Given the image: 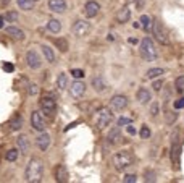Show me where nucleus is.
Listing matches in <instances>:
<instances>
[{"label": "nucleus", "instance_id": "1", "mask_svg": "<svg viewBox=\"0 0 184 183\" xmlns=\"http://www.w3.org/2000/svg\"><path fill=\"white\" fill-rule=\"evenodd\" d=\"M44 177V162L37 157H32L26 165V172H24V178L29 183H39L42 181Z\"/></svg>", "mask_w": 184, "mask_h": 183}, {"label": "nucleus", "instance_id": "2", "mask_svg": "<svg viewBox=\"0 0 184 183\" xmlns=\"http://www.w3.org/2000/svg\"><path fill=\"white\" fill-rule=\"evenodd\" d=\"M139 54L145 62H155L157 57H158V50L155 47V44L152 42V39L145 37V39H142L141 44H139Z\"/></svg>", "mask_w": 184, "mask_h": 183}, {"label": "nucleus", "instance_id": "3", "mask_svg": "<svg viewBox=\"0 0 184 183\" xmlns=\"http://www.w3.org/2000/svg\"><path fill=\"white\" fill-rule=\"evenodd\" d=\"M133 164H134V157L128 151H120L113 156V165L118 172H123V170L129 169Z\"/></svg>", "mask_w": 184, "mask_h": 183}, {"label": "nucleus", "instance_id": "4", "mask_svg": "<svg viewBox=\"0 0 184 183\" xmlns=\"http://www.w3.org/2000/svg\"><path fill=\"white\" fill-rule=\"evenodd\" d=\"M94 122H95V127L97 128H107L108 125H110L113 122V113L108 107H102L99 109V110L95 112V117H94Z\"/></svg>", "mask_w": 184, "mask_h": 183}, {"label": "nucleus", "instance_id": "5", "mask_svg": "<svg viewBox=\"0 0 184 183\" xmlns=\"http://www.w3.org/2000/svg\"><path fill=\"white\" fill-rule=\"evenodd\" d=\"M152 32L155 39L160 42V44H170V36H168V31L162 21L158 20H153V25H152Z\"/></svg>", "mask_w": 184, "mask_h": 183}, {"label": "nucleus", "instance_id": "6", "mask_svg": "<svg viewBox=\"0 0 184 183\" xmlns=\"http://www.w3.org/2000/svg\"><path fill=\"white\" fill-rule=\"evenodd\" d=\"M171 162L176 169H179V157H181V144H179V133L175 131L171 136Z\"/></svg>", "mask_w": 184, "mask_h": 183}, {"label": "nucleus", "instance_id": "7", "mask_svg": "<svg viewBox=\"0 0 184 183\" xmlns=\"http://www.w3.org/2000/svg\"><path fill=\"white\" fill-rule=\"evenodd\" d=\"M71 31H73V34L76 37H84V36H87L89 31H90V23L86 21V20H78L73 25Z\"/></svg>", "mask_w": 184, "mask_h": 183}, {"label": "nucleus", "instance_id": "8", "mask_svg": "<svg viewBox=\"0 0 184 183\" xmlns=\"http://www.w3.org/2000/svg\"><path fill=\"white\" fill-rule=\"evenodd\" d=\"M41 109H42V112L45 113V115L52 117V115L55 113V110H57V102H55V99H52L50 96H44L42 99H41Z\"/></svg>", "mask_w": 184, "mask_h": 183}, {"label": "nucleus", "instance_id": "9", "mask_svg": "<svg viewBox=\"0 0 184 183\" xmlns=\"http://www.w3.org/2000/svg\"><path fill=\"white\" fill-rule=\"evenodd\" d=\"M110 107H112V110H115V112L124 110V109L128 107V97L123 96V94L113 96L112 99H110Z\"/></svg>", "mask_w": 184, "mask_h": 183}, {"label": "nucleus", "instance_id": "10", "mask_svg": "<svg viewBox=\"0 0 184 183\" xmlns=\"http://www.w3.org/2000/svg\"><path fill=\"white\" fill-rule=\"evenodd\" d=\"M26 63L31 70H39L41 65H42V60H41V57L37 55L36 50H28L26 52Z\"/></svg>", "mask_w": 184, "mask_h": 183}, {"label": "nucleus", "instance_id": "11", "mask_svg": "<svg viewBox=\"0 0 184 183\" xmlns=\"http://www.w3.org/2000/svg\"><path fill=\"white\" fill-rule=\"evenodd\" d=\"M31 127L39 131V133H42V131H45V122H44V117H42V113L36 110V112H32L31 113Z\"/></svg>", "mask_w": 184, "mask_h": 183}, {"label": "nucleus", "instance_id": "12", "mask_svg": "<svg viewBox=\"0 0 184 183\" xmlns=\"http://www.w3.org/2000/svg\"><path fill=\"white\" fill-rule=\"evenodd\" d=\"M70 94L74 97V99H81V97L86 94V84L83 81H79V79L73 81L71 86H70Z\"/></svg>", "mask_w": 184, "mask_h": 183}, {"label": "nucleus", "instance_id": "13", "mask_svg": "<svg viewBox=\"0 0 184 183\" xmlns=\"http://www.w3.org/2000/svg\"><path fill=\"white\" fill-rule=\"evenodd\" d=\"M99 11H100V3L95 2V0H89V2L84 5V15L87 16V18H94V16L99 15Z\"/></svg>", "mask_w": 184, "mask_h": 183}, {"label": "nucleus", "instance_id": "14", "mask_svg": "<svg viewBox=\"0 0 184 183\" xmlns=\"http://www.w3.org/2000/svg\"><path fill=\"white\" fill-rule=\"evenodd\" d=\"M68 5L65 0H49V10L53 13H65Z\"/></svg>", "mask_w": 184, "mask_h": 183}, {"label": "nucleus", "instance_id": "15", "mask_svg": "<svg viewBox=\"0 0 184 183\" xmlns=\"http://www.w3.org/2000/svg\"><path fill=\"white\" fill-rule=\"evenodd\" d=\"M50 141H52L50 135H49V133H45V131H42V133L37 136L36 144H37V147H39L41 151H47V149H49V146H50Z\"/></svg>", "mask_w": 184, "mask_h": 183}, {"label": "nucleus", "instance_id": "16", "mask_svg": "<svg viewBox=\"0 0 184 183\" xmlns=\"http://www.w3.org/2000/svg\"><path fill=\"white\" fill-rule=\"evenodd\" d=\"M136 97H137V101H139V104L147 105V104H150V101H152V93L147 88H139Z\"/></svg>", "mask_w": 184, "mask_h": 183}, {"label": "nucleus", "instance_id": "17", "mask_svg": "<svg viewBox=\"0 0 184 183\" xmlns=\"http://www.w3.org/2000/svg\"><path fill=\"white\" fill-rule=\"evenodd\" d=\"M121 139H123V136H121V130H120V127H113L110 131H108L107 141L110 143V144H116V143H120Z\"/></svg>", "mask_w": 184, "mask_h": 183}, {"label": "nucleus", "instance_id": "18", "mask_svg": "<svg viewBox=\"0 0 184 183\" xmlns=\"http://www.w3.org/2000/svg\"><path fill=\"white\" fill-rule=\"evenodd\" d=\"M92 88H94V91H95V93H105V91H107V83L105 81H103V78L102 76H94V78H92Z\"/></svg>", "mask_w": 184, "mask_h": 183}, {"label": "nucleus", "instance_id": "19", "mask_svg": "<svg viewBox=\"0 0 184 183\" xmlns=\"http://www.w3.org/2000/svg\"><path fill=\"white\" fill-rule=\"evenodd\" d=\"M5 32L8 34V36H11L13 39H18V41H23L26 36H24V31L20 29L18 26H7L5 28Z\"/></svg>", "mask_w": 184, "mask_h": 183}, {"label": "nucleus", "instance_id": "20", "mask_svg": "<svg viewBox=\"0 0 184 183\" xmlns=\"http://www.w3.org/2000/svg\"><path fill=\"white\" fill-rule=\"evenodd\" d=\"M16 144H18V149H20L21 154H28V152H29V141H28L26 136H18Z\"/></svg>", "mask_w": 184, "mask_h": 183}, {"label": "nucleus", "instance_id": "21", "mask_svg": "<svg viewBox=\"0 0 184 183\" xmlns=\"http://www.w3.org/2000/svg\"><path fill=\"white\" fill-rule=\"evenodd\" d=\"M129 18H131V10L128 8V7H123L121 10L118 11V15H116V20H118V23H128L129 21Z\"/></svg>", "mask_w": 184, "mask_h": 183}, {"label": "nucleus", "instance_id": "22", "mask_svg": "<svg viewBox=\"0 0 184 183\" xmlns=\"http://www.w3.org/2000/svg\"><path fill=\"white\" fill-rule=\"evenodd\" d=\"M42 54H44V59L49 62V63H55V54H53V49L49 47V45H42Z\"/></svg>", "mask_w": 184, "mask_h": 183}, {"label": "nucleus", "instance_id": "23", "mask_svg": "<svg viewBox=\"0 0 184 183\" xmlns=\"http://www.w3.org/2000/svg\"><path fill=\"white\" fill-rule=\"evenodd\" d=\"M23 128V118L20 115H15L10 120V131H20Z\"/></svg>", "mask_w": 184, "mask_h": 183}, {"label": "nucleus", "instance_id": "24", "mask_svg": "<svg viewBox=\"0 0 184 183\" xmlns=\"http://www.w3.org/2000/svg\"><path fill=\"white\" fill-rule=\"evenodd\" d=\"M55 175H57V181H66L68 180V172H66V167L65 165H58V169L55 170Z\"/></svg>", "mask_w": 184, "mask_h": 183}, {"label": "nucleus", "instance_id": "25", "mask_svg": "<svg viewBox=\"0 0 184 183\" xmlns=\"http://www.w3.org/2000/svg\"><path fill=\"white\" fill-rule=\"evenodd\" d=\"M47 28H49V31H50V32L58 34V32L61 31V21H60V20H55V18H52V20L49 21Z\"/></svg>", "mask_w": 184, "mask_h": 183}, {"label": "nucleus", "instance_id": "26", "mask_svg": "<svg viewBox=\"0 0 184 183\" xmlns=\"http://www.w3.org/2000/svg\"><path fill=\"white\" fill-rule=\"evenodd\" d=\"M139 23H141V26L144 28V31H152L153 20H152L149 15H142V16H141V20H139Z\"/></svg>", "mask_w": 184, "mask_h": 183}, {"label": "nucleus", "instance_id": "27", "mask_svg": "<svg viewBox=\"0 0 184 183\" xmlns=\"http://www.w3.org/2000/svg\"><path fill=\"white\" fill-rule=\"evenodd\" d=\"M57 88H58L60 91L68 88V76H66V73H60V75L57 76Z\"/></svg>", "mask_w": 184, "mask_h": 183}, {"label": "nucleus", "instance_id": "28", "mask_svg": "<svg viewBox=\"0 0 184 183\" xmlns=\"http://www.w3.org/2000/svg\"><path fill=\"white\" fill-rule=\"evenodd\" d=\"M163 73H165V70H163V68H150V70H147L145 76H147L149 79H155V78L162 76Z\"/></svg>", "mask_w": 184, "mask_h": 183}, {"label": "nucleus", "instance_id": "29", "mask_svg": "<svg viewBox=\"0 0 184 183\" xmlns=\"http://www.w3.org/2000/svg\"><path fill=\"white\" fill-rule=\"evenodd\" d=\"M18 2V7L21 10H26V11H29L34 8V0H16Z\"/></svg>", "mask_w": 184, "mask_h": 183}, {"label": "nucleus", "instance_id": "30", "mask_svg": "<svg viewBox=\"0 0 184 183\" xmlns=\"http://www.w3.org/2000/svg\"><path fill=\"white\" fill-rule=\"evenodd\" d=\"M53 44L57 45V49H60V52H66V50H68V41H66V39H63V37L55 39Z\"/></svg>", "mask_w": 184, "mask_h": 183}, {"label": "nucleus", "instance_id": "31", "mask_svg": "<svg viewBox=\"0 0 184 183\" xmlns=\"http://www.w3.org/2000/svg\"><path fill=\"white\" fill-rule=\"evenodd\" d=\"M20 149H10L7 151V154H5V159H7L8 162H15V161H18V156H20Z\"/></svg>", "mask_w": 184, "mask_h": 183}, {"label": "nucleus", "instance_id": "32", "mask_svg": "<svg viewBox=\"0 0 184 183\" xmlns=\"http://www.w3.org/2000/svg\"><path fill=\"white\" fill-rule=\"evenodd\" d=\"M175 88L178 93H184V75L181 76H178L176 78V81H175Z\"/></svg>", "mask_w": 184, "mask_h": 183}, {"label": "nucleus", "instance_id": "33", "mask_svg": "<svg viewBox=\"0 0 184 183\" xmlns=\"http://www.w3.org/2000/svg\"><path fill=\"white\" fill-rule=\"evenodd\" d=\"M5 20H8V21H11V23H16V21H18V11H13V10L7 11Z\"/></svg>", "mask_w": 184, "mask_h": 183}, {"label": "nucleus", "instance_id": "34", "mask_svg": "<svg viewBox=\"0 0 184 183\" xmlns=\"http://www.w3.org/2000/svg\"><path fill=\"white\" fill-rule=\"evenodd\" d=\"M150 128L147 127V125H142V128H141V138L142 139H149L150 138Z\"/></svg>", "mask_w": 184, "mask_h": 183}, {"label": "nucleus", "instance_id": "35", "mask_svg": "<svg viewBox=\"0 0 184 183\" xmlns=\"http://www.w3.org/2000/svg\"><path fill=\"white\" fill-rule=\"evenodd\" d=\"M129 123H133V120L128 118V117H120L118 122H116L118 127H126V125H129Z\"/></svg>", "mask_w": 184, "mask_h": 183}, {"label": "nucleus", "instance_id": "36", "mask_svg": "<svg viewBox=\"0 0 184 183\" xmlns=\"http://www.w3.org/2000/svg\"><path fill=\"white\" fill-rule=\"evenodd\" d=\"M71 76L74 79H81V78H84V71L79 70V68H74V70H71Z\"/></svg>", "mask_w": 184, "mask_h": 183}, {"label": "nucleus", "instance_id": "37", "mask_svg": "<svg viewBox=\"0 0 184 183\" xmlns=\"http://www.w3.org/2000/svg\"><path fill=\"white\" fill-rule=\"evenodd\" d=\"M145 181H155L157 180V175H155V172H150V170H149V172H145Z\"/></svg>", "mask_w": 184, "mask_h": 183}, {"label": "nucleus", "instance_id": "38", "mask_svg": "<svg viewBox=\"0 0 184 183\" xmlns=\"http://www.w3.org/2000/svg\"><path fill=\"white\" fill-rule=\"evenodd\" d=\"M123 181H124V183H136V181H137V177L133 175V173H129V175H126L124 178H123Z\"/></svg>", "mask_w": 184, "mask_h": 183}, {"label": "nucleus", "instance_id": "39", "mask_svg": "<svg viewBox=\"0 0 184 183\" xmlns=\"http://www.w3.org/2000/svg\"><path fill=\"white\" fill-rule=\"evenodd\" d=\"M176 117H178L176 113H171V112L166 113V123H173L175 120H176Z\"/></svg>", "mask_w": 184, "mask_h": 183}, {"label": "nucleus", "instance_id": "40", "mask_svg": "<svg viewBox=\"0 0 184 183\" xmlns=\"http://www.w3.org/2000/svg\"><path fill=\"white\" fill-rule=\"evenodd\" d=\"M28 93H29L31 96H36V94H37V86H36V84H29V89H28Z\"/></svg>", "mask_w": 184, "mask_h": 183}, {"label": "nucleus", "instance_id": "41", "mask_svg": "<svg viewBox=\"0 0 184 183\" xmlns=\"http://www.w3.org/2000/svg\"><path fill=\"white\" fill-rule=\"evenodd\" d=\"M157 112H158V104H157V102H153L152 107H150V113H152V117L157 115Z\"/></svg>", "mask_w": 184, "mask_h": 183}, {"label": "nucleus", "instance_id": "42", "mask_svg": "<svg viewBox=\"0 0 184 183\" xmlns=\"http://www.w3.org/2000/svg\"><path fill=\"white\" fill-rule=\"evenodd\" d=\"M184 107V97H181V99H178L175 102V109H182Z\"/></svg>", "mask_w": 184, "mask_h": 183}, {"label": "nucleus", "instance_id": "43", "mask_svg": "<svg viewBox=\"0 0 184 183\" xmlns=\"http://www.w3.org/2000/svg\"><path fill=\"white\" fill-rule=\"evenodd\" d=\"M126 131H128L129 135H136V128H134L131 123H129V125H126Z\"/></svg>", "mask_w": 184, "mask_h": 183}, {"label": "nucleus", "instance_id": "44", "mask_svg": "<svg viewBox=\"0 0 184 183\" xmlns=\"http://www.w3.org/2000/svg\"><path fill=\"white\" fill-rule=\"evenodd\" d=\"M3 70L8 71V73H11V71H13V65H11V63H5V65H3Z\"/></svg>", "mask_w": 184, "mask_h": 183}, {"label": "nucleus", "instance_id": "45", "mask_svg": "<svg viewBox=\"0 0 184 183\" xmlns=\"http://www.w3.org/2000/svg\"><path fill=\"white\" fill-rule=\"evenodd\" d=\"M162 84H163L162 81H155V83H153V89H155V91H160V89H162Z\"/></svg>", "mask_w": 184, "mask_h": 183}, {"label": "nucleus", "instance_id": "46", "mask_svg": "<svg viewBox=\"0 0 184 183\" xmlns=\"http://www.w3.org/2000/svg\"><path fill=\"white\" fill-rule=\"evenodd\" d=\"M133 2H136V7L137 8H141L142 5H144V0H133Z\"/></svg>", "mask_w": 184, "mask_h": 183}, {"label": "nucleus", "instance_id": "47", "mask_svg": "<svg viewBox=\"0 0 184 183\" xmlns=\"http://www.w3.org/2000/svg\"><path fill=\"white\" fill-rule=\"evenodd\" d=\"M128 42H129V44H137V39H136V37H129Z\"/></svg>", "mask_w": 184, "mask_h": 183}, {"label": "nucleus", "instance_id": "48", "mask_svg": "<svg viewBox=\"0 0 184 183\" xmlns=\"http://www.w3.org/2000/svg\"><path fill=\"white\" fill-rule=\"evenodd\" d=\"M0 28H3V16H0Z\"/></svg>", "mask_w": 184, "mask_h": 183}, {"label": "nucleus", "instance_id": "49", "mask_svg": "<svg viewBox=\"0 0 184 183\" xmlns=\"http://www.w3.org/2000/svg\"><path fill=\"white\" fill-rule=\"evenodd\" d=\"M8 2H10V0H2V3H3V5H7Z\"/></svg>", "mask_w": 184, "mask_h": 183}, {"label": "nucleus", "instance_id": "50", "mask_svg": "<svg viewBox=\"0 0 184 183\" xmlns=\"http://www.w3.org/2000/svg\"><path fill=\"white\" fill-rule=\"evenodd\" d=\"M34 2H37V0H34Z\"/></svg>", "mask_w": 184, "mask_h": 183}]
</instances>
